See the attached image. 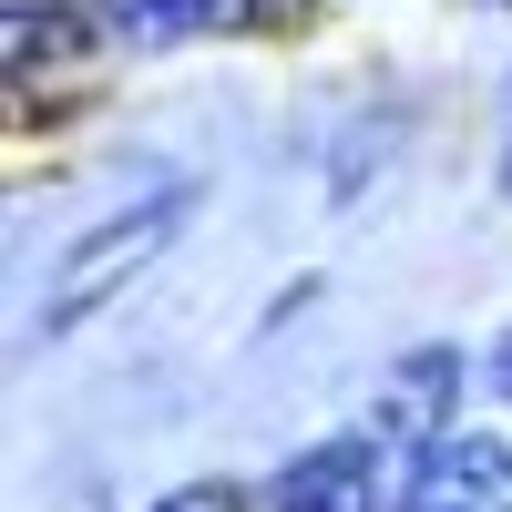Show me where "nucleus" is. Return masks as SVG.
Returning <instances> with one entry per match:
<instances>
[{
    "label": "nucleus",
    "mask_w": 512,
    "mask_h": 512,
    "mask_svg": "<svg viewBox=\"0 0 512 512\" xmlns=\"http://www.w3.org/2000/svg\"><path fill=\"white\" fill-rule=\"evenodd\" d=\"M185 205H195V185H164L154 205H123L113 226H93L62 267H52V297H41V328H72L82 308H103V297L123 287V277H144L164 246H175V226H185Z\"/></svg>",
    "instance_id": "obj_1"
},
{
    "label": "nucleus",
    "mask_w": 512,
    "mask_h": 512,
    "mask_svg": "<svg viewBox=\"0 0 512 512\" xmlns=\"http://www.w3.org/2000/svg\"><path fill=\"white\" fill-rule=\"evenodd\" d=\"M502 195H512V144H502Z\"/></svg>",
    "instance_id": "obj_9"
},
{
    "label": "nucleus",
    "mask_w": 512,
    "mask_h": 512,
    "mask_svg": "<svg viewBox=\"0 0 512 512\" xmlns=\"http://www.w3.org/2000/svg\"><path fill=\"white\" fill-rule=\"evenodd\" d=\"M482 11H502V0H482Z\"/></svg>",
    "instance_id": "obj_10"
},
{
    "label": "nucleus",
    "mask_w": 512,
    "mask_h": 512,
    "mask_svg": "<svg viewBox=\"0 0 512 512\" xmlns=\"http://www.w3.org/2000/svg\"><path fill=\"white\" fill-rule=\"evenodd\" d=\"M400 512H512V451L502 441H431V451H410Z\"/></svg>",
    "instance_id": "obj_3"
},
{
    "label": "nucleus",
    "mask_w": 512,
    "mask_h": 512,
    "mask_svg": "<svg viewBox=\"0 0 512 512\" xmlns=\"http://www.w3.org/2000/svg\"><path fill=\"white\" fill-rule=\"evenodd\" d=\"M154 512H236V492H216V482H195V492H175V502H154Z\"/></svg>",
    "instance_id": "obj_8"
},
{
    "label": "nucleus",
    "mask_w": 512,
    "mask_h": 512,
    "mask_svg": "<svg viewBox=\"0 0 512 512\" xmlns=\"http://www.w3.org/2000/svg\"><path fill=\"white\" fill-rule=\"evenodd\" d=\"M93 11H72V0H11V21H0V82H11V113L41 123L52 103H72L82 82H93Z\"/></svg>",
    "instance_id": "obj_2"
},
{
    "label": "nucleus",
    "mask_w": 512,
    "mask_h": 512,
    "mask_svg": "<svg viewBox=\"0 0 512 512\" xmlns=\"http://www.w3.org/2000/svg\"><path fill=\"white\" fill-rule=\"evenodd\" d=\"M113 21H123L134 52H175V41L205 31V0H113Z\"/></svg>",
    "instance_id": "obj_6"
},
{
    "label": "nucleus",
    "mask_w": 512,
    "mask_h": 512,
    "mask_svg": "<svg viewBox=\"0 0 512 512\" xmlns=\"http://www.w3.org/2000/svg\"><path fill=\"white\" fill-rule=\"evenodd\" d=\"M451 400H461V349H420V359L390 369V390H379V410H369V441L379 451H431Z\"/></svg>",
    "instance_id": "obj_4"
},
{
    "label": "nucleus",
    "mask_w": 512,
    "mask_h": 512,
    "mask_svg": "<svg viewBox=\"0 0 512 512\" xmlns=\"http://www.w3.org/2000/svg\"><path fill=\"white\" fill-rule=\"evenodd\" d=\"M267 512H379V441H318L267 482Z\"/></svg>",
    "instance_id": "obj_5"
},
{
    "label": "nucleus",
    "mask_w": 512,
    "mask_h": 512,
    "mask_svg": "<svg viewBox=\"0 0 512 512\" xmlns=\"http://www.w3.org/2000/svg\"><path fill=\"white\" fill-rule=\"evenodd\" d=\"M308 0H205V31H297Z\"/></svg>",
    "instance_id": "obj_7"
}]
</instances>
